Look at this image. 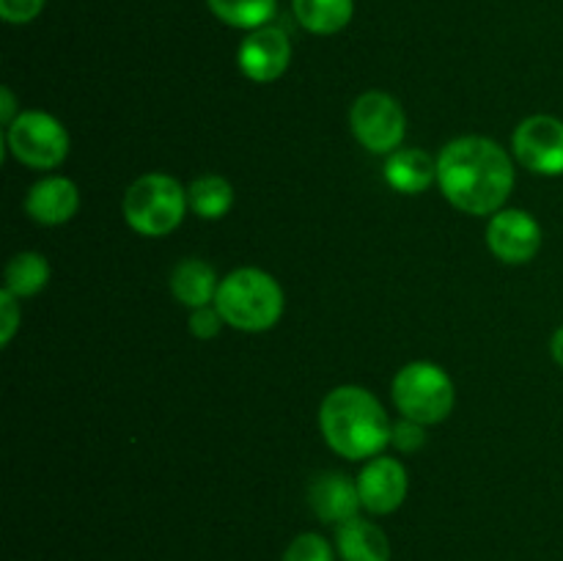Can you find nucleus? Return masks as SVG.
<instances>
[{
	"mask_svg": "<svg viewBox=\"0 0 563 561\" xmlns=\"http://www.w3.org/2000/svg\"><path fill=\"white\" fill-rule=\"evenodd\" d=\"M515 154L528 170L542 176L563 174V121L531 116L515 132Z\"/></svg>",
	"mask_w": 563,
	"mask_h": 561,
	"instance_id": "8",
	"label": "nucleus"
},
{
	"mask_svg": "<svg viewBox=\"0 0 563 561\" xmlns=\"http://www.w3.org/2000/svg\"><path fill=\"white\" fill-rule=\"evenodd\" d=\"M390 443H394L399 451H405V454L423 449V443H427L423 424L410 421V418H401V421H396L394 429H390Z\"/></svg>",
	"mask_w": 563,
	"mask_h": 561,
	"instance_id": "22",
	"label": "nucleus"
},
{
	"mask_svg": "<svg viewBox=\"0 0 563 561\" xmlns=\"http://www.w3.org/2000/svg\"><path fill=\"white\" fill-rule=\"evenodd\" d=\"M5 141H9V152L20 163L38 170L55 168L69 154V135H66L64 124L42 110H25L16 116L5 127Z\"/></svg>",
	"mask_w": 563,
	"mask_h": 561,
	"instance_id": "6",
	"label": "nucleus"
},
{
	"mask_svg": "<svg viewBox=\"0 0 563 561\" xmlns=\"http://www.w3.org/2000/svg\"><path fill=\"white\" fill-rule=\"evenodd\" d=\"M357 493H361L363 509L374 515H390L405 504L407 495V471L394 457H377L363 468L357 476Z\"/></svg>",
	"mask_w": 563,
	"mask_h": 561,
	"instance_id": "11",
	"label": "nucleus"
},
{
	"mask_svg": "<svg viewBox=\"0 0 563 561\" xmlns=\"http://www.w3.org/2000/svg\"><path fill=\"white\" fill-rule=\"evenodd\" d=\"M187 190L168 174H146L124 196V220L143 237H165L185 218Z\"/></svg>",
	"mask_w": 563,
	"mask_h": 561,
	"instance_id": "4",
	"label": "nucleus"
},
{
	"mask_svg": "<svg viewBox=\"0 0 563 561\" xmlns=\"http://www.w3.org/2000/svg\"><path fill=\"white\" fill-rule=\"evenodd\" d=\"M385 179L394 190L416 196L438 179V163L421 148H401V152L390 154L385 163Z\"/></svg>",
	"mask_w": 563,
	"mask_h": 561,
	"instance_id": "15",
	"label": "nucleus"
},
{
	"mask_svg": "<svg viewBox=\"0 0 563 561\" xmlns=\"http://www.w3.org/2000/svg\"><path fill=\"white\" fill-rule=\"evenodd\" d=\"M240 69L256 82H273L291 61V42L280 28H256L240 44Z\"/></svg>",
	"mask_w": 563,
	"mask_h": 561,
	"instance_id": "10",
	"label": "nucleus"
},
{
	"mask_svg": "<svg viewBox=\"0 0 563 561\" xmlns=\"http://www.w3.org/2000/svg\"><path fill=\"white\" fill-rule=\"evenodd\" d=\"M335 544L344 561H390V542L385 531L363 517L341 522Z\"/></svg>",
	"mask_w": 563,
	"mask_h": 561,
	"instance_id": "14",
	"label": "nucleus"
},
{
	"mask_svg": "<svg viewBox=\"0 0 563 561\" xmlns=\"http://www.w3.org/2000/svg\"><path fill=\"white\" fill-rule=\"evenodd\" d=\"M550 352H553L555 363H559V366H563V324H561L559 330H555L553 344H550Z\"/></svg>",
	"mask_w": 563,
	"mask_h": 561,
	"instance_id": "27",
	"label": "nucleus"
},
{
	"mask_svg": "<svg viewBox=\"0 0 563 561\" xmlns=\"http://www.w3.org/2000/svg\"><path fill=\"white\" fill-rule=\"evenodd\" d=\"M20 297L11 295L9 289L0 292V341L9 344L14 339L16 328H20Z\"/></svg>",
	"mask_w": 563,
	"mask_h": 561,
	"instance_id": "24",
	"label": "nucleus"
},
{
	"mask_svg": "<svg viewBox=\"0 0 563 561\" xmlns=\"http://www.w3.org/2000/svg\"><path fill=\"white\" fill-rule=\"evenodd\" d=\"M438 182L443 196L467 215H495L515 187V168L504 146L489 138H456L440 152Z\"/></svg>",
	"mask_w": 563,
	"mask_h": 561,
	"instance_id": "1",
	"label": "nucleus"
},
{
	"mask_svg": "<svg viewBox=\"0 0 563 561\" xmlns=\"http://www.w3.org/2000/svg\"><path fill=\"white\" fill-rule=\"evenodd\" d=\"M218 289L220 280L212 264L201 262V258H185L181 264H176L174 275H170V292L187 308H203L214 302Z\"/></svg>",
	"mask_w": 563,
	"mask_h": 561,
	"instance_id": "16",
	"label": "nucleus"
},
{
	"mask_svg": "<svg viewBox=\"0 0 563 561\" xmlns=\"http://www.w3.org/2000/svg\"><path fill=\"white\" fill-rule=\"evenodd\" d=\"M214 308L225 324L245 333L269 330L284 314V292L278 280L256 267H242L220 280Z\"/></svg>",
	"mask_w": 563,
	"mask_h": 561,
	"instance_id": "3",
	"label": "nucleus"
},
{
	"mask_svg": "<svg viewBox=\"0 0 563 561\" xmlns=\"http://www.w3.org/2000/svg\"><path fill=\"white\" fill-rule=\"evenodd\" d=\"M187 204L196 215L203 220H220L234 204V190L223 176H198L190 187H187Z\"/></svg>",
	"mask_w": 563,
	"mask_h": 561,
	"instance_id": "18",
	"label": "nucleus"
},
{
	"mask_svg": "<svg viewBox=\"0 0 563 561\" xmlns=\"http://www.w3.org/2000/svg\"><path fill=\"white\" fill-rule=\"evenodd\" d=\"M454 383L429 361L407 363L394 377V402L399 413L418 424H440L454 410Z\"/></svg>",
	"mask_w": 563,
	"mask_h": 561,
	"instance_id": "5",
	"label": "nucleus"
},
{
	"mask_svg": "<svg viewBox=\"0 0 563 561\" xmlns=\"http://www.w3.org/2000/svg\"><path fill=\"white\" fill-rule=\"evenodd\" d=\"M308 501L319 520L335 522V526L357 517V509L363 506L357 482H352L344 473H322L308 490Z\"/></svg>",
	"mask_w": 563,
	"mask_h": 561,
	"instance_id": "13",
	"label": "nucleus"
},
{
	"mask_svg": "<svg viewBox=\"0 0 563 561\" xmlns=\"http://www.w3.org/2000/svg\"><path fill=\"white\" fill-rule=\"evenodd\" d=\"M0 97H3V110H0V116H3V124L9 127L11 121L20 116V113H14V94H11L9 88H3V91H0Z\"/></svg>",
	"mask_w": 563,
	"mask_h": 561,
	"instance_id": "26",
	"label": "nucleus"
},
{
	"mask_svg": "<svg viewBox=\"0 0 563 561\" xmlns=\"http://www.w3.org/2000/svg\"><path fill=\"white\" fill-rule=\"evenodd\" d=\"M220 322H225V319L220 317L218 308H192L190 333L196 336V339H214V336L220 333Z\"/></svg>",
	"mask_w": 563,
	"mask_h": 561,
	"instance_id": "25",
	"label": "nucleus"
},
{
	"mask_svg": "<svg viewBox=\"0 0 563 561\" xmlns=\"http://www.w3.org/2000/svg\"><path fill=\"white\" fill-rule=\"evenodd\" d=\"M284 561H333V550H330L328 539L319 534H300L286 548Z\"/></svg>",
	"mask_w": 563,
	"mask_h": 561,
	"instance_id": "21",
	"label": "nucleus"
},
{
	"mask_svg": "<svg viewBox=\"0 0 563 561\" xmlns=\"http://www.w3.org/2000/svg\"><path fill=\"white\" fill-rule=\"evenodd\" d=\"M352 132L368 152L388 154L405 138V110L390 94L368 91L352 105L350 113Z\"/></svg>",
	"mask_w": 563,
	"mask_h": 561,
	"instance_id": "7",
	"label": "nucleus"
},
{
	"mask_svg": "<svg viewBox=\"0 0 563 561\" xmlns=\"http://www.w3.org/2000/svg\"><path fill=\"white\" fill-rule=\"evenodd\" d=\"M319 427L335 454L346 460H366L390 443L394 424L372 391L361 385H341L324 396L319 407Z\"/></svg>",
	"mask_w": 563,
	"mask_h": 561,
	"instance_id": "2",
	"label": "nucleus"
},
{
	"mask_svg": "<svg viewBox=\"0 0 563 561\" xmlns=\"http://www.w3.org/2000/svg\"><path fill=\"white\" fill-rule=\"evenodd\" d=\"M489 251L506 264H526L537 256L542 245V229L533 215L522 209H500L487 226Z\"/></svg>",
	"mask_w": 563,
	"mask_h": 561,
	"instance_id": "9",
	"label": "nucleus"
},
{
	"mask_svg": "<svg viewBox=\"0 0 563 561\" xmlns=\"http://www.w3.org/2000/svg\"><path fill=\"white\" fill-rule=\"evenodd\" d=\"M80 207V193L75 182L66 176H47L36 182L25 198V209L36 223L42 226H60L75 218Z\"/></svg>",
	"mask_w": 563,
	"mask_h": 561,
	"instance_id": "12",
	"label": "nucleus"
},
{
	"mask_svg": "<svg viewBox=\"0 0 563 561\" xmlns=\"http://www.w3.org/2000/svg\"><path fill=\"white\" fill-rule=\"evenodd\" d=\"M295 16L311 33H339L355 14V0H291Z\"/></svg>",
	"mask_w": 563,
	"mask_h": 561,
	"instance_id": "17",
	"label": "nucleus"
},
{
	"mask_svg": "<svg viewBox=\"0 0 563 561\" xmlns=\"http://www.w3.org/2000/svg\"><path fill=\"white\" fill-rule=\"evenodd\" d=\"M49 280V264L42 253H16L5 264V289L14 297H31L42 292Z\"/></svg>",
	"mask_w": 563,
	"mask_h": 561,
	"instance_id": "19",
	"label": "nucleus"
},
{
	"mask_svg": "<svg viewBox=\"0 0 563 561\" xmlns=\"http://www.w3.org/2000/svg\"><path fill=\"white\" fill-rule=\"evenodd\" d=\"M44 9V0H0V16L11 25H25L36 20Z\"/></svg>",
	"mask_w": 563,
	"mask_h": 561,
	"instance_id": "23",
	"label": "nucleus"
},
{
	"mask_svg": "<svg viewBox=\"0 0 563 561\" xmlns=\"http://www.w3.org/2000/svg\"><path fill=\"white\" fill-rule=\"evenodd\" d=\"M212 14L231 28L256 31L275 16L278 0H207Z\"/></svg>",
	"mask_w": 563,
	"mask_h": 561,
	"instance_id": "20",
	"label": "nucleus"
}]
</instances>
